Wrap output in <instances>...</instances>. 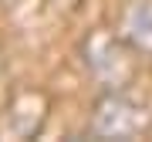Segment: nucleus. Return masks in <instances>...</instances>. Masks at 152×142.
Wrapping results in <instances>:
<instances>
[{
    "mask_svg": "<svg viewBox=\"0 0 152 142\" xmlns=\"http://www.w3.org/2000/svg\"><path fill=\"white\" fill-rule=\"evenodd\" d=\"M48 95L37 91V88H31V91H17L10 105H7L4 119H0V125L10 132L14 139H34L41 132V125L48 122Z\"/></svg>",
    "mask_w": 152,
    "mask_h": 142,
    "instance_id": "7ed1b4c3",
    "label": "nucleus"
},
{
    "mask_svg": "<svg viewBox=\"0 0 152 142\" xmlns=\"http://www.w3.org/2000/svg\"><path fill=\"white\" fill-rule=\"evenodd\" d=\"M85 132L88 139H112V142L145 139L152 135V108L132 98L129 88H108L95 98Z\"/></svg>",
    "mask_w": 152,
    "mask_h": 142,
    "instance_id": "f257e3e1",
    "label": "nucleus"
},
{
    "mask_svg": "<svg viewBox=\"0 0 152 142\" xmlns=\"http://www.w3.org/2000/svg\"><path fill=\"white\" fill-rule=\"evenodd\" d=\"M122 34L139 54L152 58V0H135L122 17Z\"/></svg>",
    "mask_w": 152,
    "mask_h": 142,
    "instance_id": "20e7f679",
    "label": "nucleus"
},
{
    "mask_svg": "<svg viewBox=\"0 0 152 142\" xmlns=\"http://www.w3.org/2000/svg\"><path fill=\"white\" fill-rule=\"evenodd\" d=\"M139 58H145V54H139L125 41L122 31L112 34V31L98 27L81 41V61H85L88 75L102 85V91H108V88H129L135 81Z\"/></svg>",
    "mask_w": 152,
    "mask_h": 142,
    "instance_id": "f03ea898",
    "label": "nucleus"
}]
</instances>
